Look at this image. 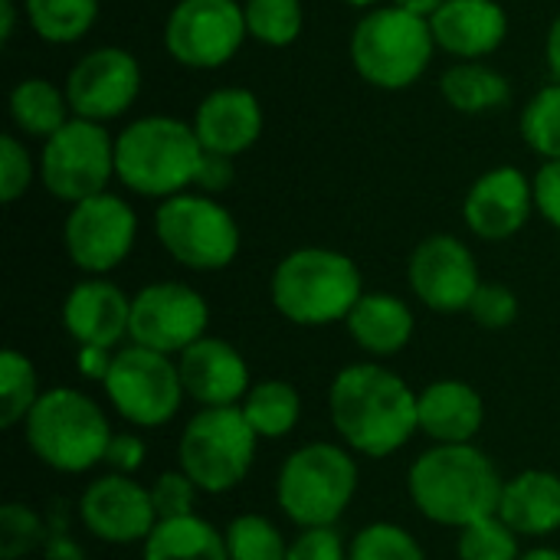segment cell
I'll return each mask as SVG.
<instances>
[{
    "label": "cell",
    "mask_w": 560,
    "mask_h": 560,
    "mask_svg": "<svg viewBox=\"0 0 560 560\" xmlns=\"http://www.w3.org/2000/svg\"><path fill=\"white\" fill-rule=\"evenodd\" d=\"M328 413L348 450L384 459L404 450L420 430V394L384 364L361 361L335 374Z\"/></svg>",
    "instance_id": "6da1fadb"
},
{
    "label": "cell",
    "mask_w": 560,
    "mask_h": 560,
    "mask_svg": "<svg viewBox=\"0 0 560 560\" xmlns=\"http://www.w3.org/2000/svg\"><path fill=\"white\" fill-rule=\"evenodd\" d=\"M502 489L505 479L495 463L472 443L433 446L407 472V492L417 512L456 532L499 515Z\"/></svg>",
    "instance_id": "7a4b0ae2"
},
{
    "label": "cell",
    "mask_w": 560,
    "mask_h": 560,
    "mask_svg": "<svg viewBox=\"0 0 560 560\" xmlns=\"http://www.w3.org/2000/svg\"><path fill=\"white\" fill-rule=\"evenodd\" d=\"M269 292L282 318L292 325L318 328L345 322L364 295V282L361 269L345 253L302 246L276 266Z\"/></svg>",
    "instance_id": "3957f363"
},
{
    "label": "cell",
    "mask_w": 560,
    "mask_h": 560,
    "mask_svg": "<svg viewBox=\"0 0 560 560\" xmlns=\"http://www.w3.org/2000/svg\"><path fill=\"white\" fill-rule=\"evenodd\" d=\"M203 144L194 125L171 115H148L131 121L115 141V174L141 197H177L197 180Z\"/></svg>",
    "instance_id": "277c9868"
},
{
    "label": "cell",
    "mask_w": 560,
    "mask_h": 560,
    "mask_svg": "<svg viewBox=\"0 0 560 560\" xmlns=\"http://www.w3.org/2000/svg\"><path fill=\"white\" fill-rule=\"evenodd\" d=\"M23 423L26 446L33 450V456L43 466L69 476L89 472L105 463L108 443L115 436L105 410L72 387H52L39 394L36 407Z\"/></svg>",
    "instance_id": "5b68a950"
},
{
    "label": "cell",
    "mask_w": 560,
    "mask_h": 560,
    "mask_svg": "<svg viewBox=\"0 0 560 560\" xmlns=\"http://www.w3.org/2000/svg\"><path fill=\"white\" fill-rule=\"evenodd\" d=\"M358 492V463L335 443L295 450L276 479V502L299 528H335Z\"/></svg>",
    "instance_id": "8992f818"
},
{
    "label": "cell",
    "mask_w": 560,
    "mask_h": 560,
    "mask_svg": "<svg viewBox=\"0 0 560 560\" xmlns=\"http://www.w3.org/2000/svg\"><path fill=\"white\" fill-rule=\"evenodd\" d=\"M433 46L430 20L400 7H377L351 33V62L377 89H407L430 66Z\"/></svg>",
    "instance_id": "52a82bcc"
},
{
    "label": "cell",
    "mask_w": 560,
    "mask_h": 560,
    "mask_svg": "<svg viewBox=\"0 0 560 560\" xmlns=\"http://www.w3.org/2000/svg\"><path fill=\"white\" fill-rule=\"evenodd\" d=\"M256 443L259 436L240 407H207L184 427L177 463L200 492L223 495L249 476Z\"/></svg>",
    "instance_id": "ba28073f"
},
{
    "label": "cell",
    "mask_w": 560,
    "mask_h": 560,
    "mask_svg": "<svg viewBox=\"0 0 560 560\" xmlns=\"http://www.w3.org/2000/svg\"><path fill=\"white\" fill-rule=\"evenodd\" d=\"M154 233L174 262L200 272L226 269L240 253L233 213L207 194L167 197L154 213Z\"/></svg>",
    "instance_id": "9c48e42d"
},
{
    "label": "cell",
    "mask_w": 560,
    "mask_h": 560,
    "mask_svg": "<svg viewBox=\"0 0 560 560\" xmlns=\"http://www.w3.org/2000/svg\"><path fill=\"white\" fill-rule=\"evenodd\" d=\"M102 387L115 413L131 427H164L177 417L184 400L177 361L141 345L115 354Z\"/></svg>",
    "instance_id": "30bf717a"
},
{
    "label": "cell",
    "mask_w": 560,
    "mask_h": 560,
    "mask_svg": "<svg viewBox=\"0 0 560 560\" xmlns=\"http://www.w3.org/2000/svg\"><path fill=\"white\" fill-rule=\"evenodd\" d=\"M112 174H115V141L98 121L69 118L43 144L39 177L56 200L82 203L95 194H105Z\"/></svg>",
    "instance_id": "8fae6325"
},
{
    "label": "cell",
    "mask_w": 560,
    "mask_h": 560,
    "mask_svg": "<svg viewBox=\"0 0 560 560\" xmlns=\"http://www.w3.org/2000/svg\"><path fill=\"white\" fill-rule=\"evenodd\" d=\"M246 33L236 0H180L167 16L164 46L190 69H217L240 52Z\"/></svg>",
    "instance_id": "7c38bea8"
},
{
    "label": "cell",
    "mask_w": 560,
    "mask_h": 560,
    "mask_svg": "<svg viewBox=\"0 0 560 560\" xmlns=\"http://www.w3.org/2000/svg\"><path fill=\"white\" fill-rule=\"evenodd\" d=\"M210 308L203 295L184 282H151L131 299V345L161 351V354H184L194 341L207 338Z\"/></svg>",
    "instance_id": "4fadbf2b"
},
{
    "label": "cell",
    "mask_w": 560,
    "mask_h": 560,
    "mask_svg": "<svg viewBox=\"0 0 560 560\" xmlns=\"http://www.w3.org/2000/svg\"><path fill=\"white\" fill-rule=\"evenodd\" d=\"M135 236H138L135 210L108 190L82 203H72L62 226V243L72 266L92 276H105L115 266H121L135 246Z\"/></svg>",
    "instance_id": "5bb4252c"
},
{
    "label": "cell",
    "mask_w": 560,
    "mask_h": 560,
    "mask_svg": "<svg viewBox=\"0 0 560 560\" xmlns=\"http://www.w3.org/2000/svg\"><path fill=\"white\" fill-rule=\"evenodd\" d=\"M407 279L413 295L433 312H469L482 285L472 249L446 233H436L413 249Z\"/></svg>",
    "instance_id": "9a60e30c"
},
{
    "label": "cell",
    "mask_w": 560,
    "mask_h": 560,
    "mask_svg": "<svg viewBox=\"0 0 560 560\" xmlns=\"http://www.w3.org/2000/svg\"><path fill=\"white\" fill-rule=\"evenodd\" d=\"M141 89V69L138 59L118 46L92 49L85 52L66 82V98L75 118L85 121H108L131 108Z\"/></svg>",
    "instance_id": "2e32d148"
},
{
    "label": "cell",
    "mask_w": 560,
    "mask_h": 560,
    "mask_svg": "<svg viewBox=\"0 0 560 560\" xmlns=\"http://www.w3.org/2000/svg\"><path fill=\"white\" fill-rule=\"evenodd\" d=\"M79 518L105 545H135L148 541L158 525L151 489L138 486L131 476H98L85 486L79 499Z\"/></svg>",
    "instance_id": "e0dca14e"
},
{
    "label": "cell",
    "mask_w": 560,
    "mask_h": 560,
    "mask_svg": "<svg viewBox=\"0 0 560 560\" xmlns=\"http://www.w3.org/2000/svg\"><path fill=\"white\" fill-rule=\"evenodd\" d=\"M535 207V187L518 167H495L482 174L463 203L466 226L482 240H509L515 236Z\"/></svg>",
    "instance_id": "ac0fdd59"
},
{
    "label": "cell",
    "mask_w": 560,
    "mask_h": 560,
    "mask_svg": "<svg viewBox=\"0 0 560 560\" xmlns=\"http://www.w3.org/2000/svg\"><path fill=\"white\" fill-rule=\"evenodd\" d=\"M184 394L207 407H236L249 394V364L223 338H200L177 354Z\"/></svg>",
    "instance_id": "d6986e66"
},
{
    "label": "cell",
    "mask_w": 560,
    "mask_h": 560,
    "mask_svg": "<svg viewBox=\"0 0 560 560\" xmlns=\"http://www.w3.org/2000/svg\"><path fill=\"white\" fill-rule=\"evenodd\" d=\"M62 325L79 348H115L121 338H128L131 299L102 276L82 279L62 302Z\"/></svg>",
    "instance_id": "ffe728a7"
},
{
    "label": "cell",
    "mask_w": 560,
    "mask_h": 560,
    "mask_svg": "<svg viewBox=\"0 0 560 560\" xmlns=\"http://www.w3.org/2000/svg\"><path fill=\"white\" fill-rule=\"evenodd\" d=\"M194 131H197L203 151L236 158L246 148H253L256 138L262 135L259 98L240 85L217 89L200 102V108L194 115Z\"/></svg>",
    "instance_id": "44dd1931"
},
{
    "label": "cell",
    "mask_w": 560,
    "mask_h": 560,
    "mask_svg": "<svg viewBox=\"0 0 560 560\" xmlns=\"http://www.w3.org/2000/svg\"><path fill=\"white\" fill-rule=\"evenodd\" d=\"M430 30L436 46L466 62L489 56L502 46L509 33V16L495 0H446L433 16Z\"/></svg>",
    "instance_id": "7402d4cb"
},
{
    "label": "cell",
    "mask_w": 560,
    "mask_h": 560,
    "mask_svg": "<svg viewBox=\"0 0 560 560\" xmlns=\"http://www.w3.org/2000/svg\"><path fill=\"white\" fill-rule=\"evenodd\" d=\"M486 423V404L466 381H433L420 394V430L436 446L472 443Z\"/></svg>",
    "instance_id": "603a6c76"
},
{
    "label": "cell",
    "mask_w": 560,
    "mask_h": 560,
    "mask_svg": "<svg viewBox=\"0 0 560 560\" xmlns=\"http://www.w3.org/2000/svg\"><path fill=\"white\" fill-rule=\"evenodd\" d=\"M499 518L522 538H545L560 528V476L525 469L505 482Z\"/></svg>",
    "instance_id": "cb8c5ba5"
},
{
    "label": "cell",
    "mask_w": 560,
    "mask_h": 560,
    "mask_svg": "<svg viewBox=\"0 0 560 560\" xmlns=\"http://www.w3.org/2000/svg\"><path fill=\"white\" fill-rule=\"evenodd\" d=\"M354 345L374 358L400 354L413 338V312L404 299L390 292H364L351 315L345 318Z\"/></svg>",
    "instance_id": "d4e9b609"
},
{
    "label": "cell",
    "mask_w": 560,
    "mask_h": 560,
    "mask_svg": "<svg viewBox=\"0 0 560 560\" xmlns=\"http://www.w3.org/2000/svg\"><path fill=\"white\" fill-rule=\"evenodd\" d=\"M144 560H230L226 538L207 518L187 515L158 522L144 541Z\"/></svg>",
    "instance_id": "484cf974"
},
{
    "label": "cell",
    "mask_w": 560,
    "mask_h": 560,
    "mask_svg": "<svg viewBox=\"0 0 560 560\" xmlns=\"http://www.w3.org/2000/svg\"><path fill=\"white\" fill-rule=\"evenodd\" d=\"M440 89L446 95V102L459 112L479 115V112H492L512 102V85L509 79L482 62H459L453 69H446V75L440 79Z\"/></svg>",
    "instance_id": "4316f807"
},
{
    "label": "cell",
    "mask_w": 560,
    "mask_h": 560,
    "mask_svg": "<svg viewBox=\"0 0 560 560\" xmlns=\"http://www.w3.org/2000/svg\"><path fill=\"white\" fill-rule=\"evenodd\" d=\"M240 410L259 440H282L295 430L302 417V397L289 381H262L249 387Z\"/></svg>",
    "instance_id": "83f0119b"
},
{
    "label": "cell",
    "mask_w": 560,
    "mask_h": 560,
    "mask_svg": "<svg viewBox=\"0 0 560 560\" xmlns=\"http://www.w3.org/2000/svg\"><path fill=\"white\" fill-rule=\"evenodd\" d=\"M69 98L46 79H23L10 92V115L20 131L33 138H52L69 118Z\"/></svg>",
    "instance_id": "f1b7e54d"
},
{
    "label": "cell",
    "mask_w": 560,
    "mask_h": 560,
    "mask_svg": "<svg viewBox=\"0 0 560 560\" xmlns=\"http://www.w3.org/2000/svg\"><path fill=\"white\" fill-rule=\"evenodd\" d=\"M98 0H26V20L46 43H75L92 30Z\"/></svg>",
    "instance_id": "f546056e"
},
{
    "label": "cell",
    "mask_w": 560,
    "mask_h": 560,
    "mask_svg": "<svg viewBox=\"0 0 560 560\" xmlns=\"http://www.w3.org/2000/svg\"><path fill=\"white\" fill-rule=\"evenodd\" d=\"M36 400H39V387H36L33 361L16 348H7L0 354V427L10 430L20 420H26Z\"/></svg>",
    "instance_id": "4dcf8cb0"
},
{
    "label": "cell",
    "mask_w": 560,
    "mask_h": 560,
    "mask_svg": "<svg viewBox=\"0 0 560 560\" xmlns=\"http://www.w3.org/2000/svg\"><path fill=\"white\" fill-rule=\"evenodd\" d=\"M230 560H289L282 532L262 515H240L223 532Z\"/></svg>",
    "instance_id": "1f68e13d"
},
{
    "label": "cell",
    "mask_w": 560,
    "mask_h": 560,
    "mask_svg": "<svg viewBox=\"0 0 560 560\" xmlns=\"http://www.w3.org/2000/svg\"><path fill=\"white\" fill-rule=\"evenodd\" d=\"M246 30L259 43L289 46L302 33V3L299 0H246Z\"/></svg>",
    "instance_id": "d6a6232c"
},
{
    "label": "cell",
    "mask_w": 560,
    "mask_h": 560,
    "mask_svg": "<svg viewBox=\"0 0 560 560\" xmlns=\"http://www.w3.org/2000/svg\"><path fill=\"white\" fill-rule=\"evenodd\" d=\"M522 138L548 161L560 158V82L541 89L522 112Z\"/></svg>",
    "instance_id": "836d02e7"
},
{
    "label": "cell",
    "mask_w": 560,
    "mask_h": 560,
    "mask_svg": "<svg viewBox=\"0 0 560 560\" xmlns=\"http://www.w3.org/2000/svg\"><path fill=\"white\" fill-rule=\"evenodd\" d=\"M348 560H427V555L407 528L374 522L354 535L348 545Z\"/></svg>",
    "instance_id": "e575fe53"
},
{
    "label": "cell",
    "mask_w": 560,
    "mask_h": 560,
    "mask_svg": "<svg viewBox=\"0 0 560 560\" xmlns=\"http://www.w3.org/2000/svg\"><path fill=\"white\" fill-rule=\"evenodd\" d=\"M456 555L459 560H518L522 548L518 535L499 515H492L459 532Z\"/></svg>",
    "instance_id": "d590c367"
},
{
    "label": "cell",
    "mask_w": 560,
    "mask_h": 560,
    "mask_svg": "<svg viewBox=\"0 0 560 560\" xmlns=\"http://www.w3.org/2000/svg\"><path fill=\"white\" fill-rule=\"evenodd\" d=\"M46 532L33 509L7 502L0 509V560H20L43 545Z\"/></svg>",
    "instance_id": "8d00e7d4"
},
{
    "label": "cell",
    "mask_w": 560,
    "mask_h": 560,
    "mask_svg": "<svg viewBox=\"0 0 560 560\" xmlns=\"http://www.w3.org/2000/svg\"><path fill=\"white\" fill-rule=\"evenodd\" d=\"M469 315L486 331H505L518 318V295L509 285L482 282L476 299H472V305H469Z\"/></svg>",
    "instance_id": "74e56055"
},
{
    "label": "cell",
    "mask_w": 560,
    "mask_h": 560,
    "mask_svg": "<svg viewBox=\"0 0 560 560\" xmlns=\"http://www.w3.org/2000/svg\"><path fill=\"white\" fill-rule=\"evenodd\" d=\"M197 486L190 482V476L184 469L177 472H161L151 486V502L158 512V522H171V518H187L194 515V502H197Z\"/></svg>",
    "instance_id": "f35d334b"
},
{
    "label": "cell",
    "mask_w": 560,
    "mask_h": 560,
    "mask_svg": "<svg viewBox=\"0 0 560 560\" xmlns=\"http://www.w3.org/2000/svg\"><path fill=\"white\" fill-rule=\"evenodd\" d=\"M33 180V161L26 154V148L13 138L3 135L0 138V197L3 203H13L26 194Z\"/></svg>",
    "instance_id": "ab89813d"
},
{
    "label": "cell",
    "mask_w": 560,
    "mask_h": 560,
    "mask_svg": "<svg viewBox=\"0 0 560 560\" xmlns=\"http://www.w3.org/2000/svg\"><path fill=\"white\" fill-rule=\"evenodd\" d=\"M289 560H348V548L335 528H302L289 545Z\"/></svg>",
    "instance_id": "60d3db41"
},
{
    "label": "cell",
    "mask_w": 560,
    "mask_h": 560,
    "mask_svg": "<svg viewBox=\"0 0 560 560\" xmlns=\"http://www.w3.org/2000/svg\"><path fill=\"white\" fill-rule=\"evenodd\" d=\"M532 187H535L538 213L560 230V158L558 161H545V167L538 171Z\"/></svg>",
    "instance_id": "b9f144b4"
},
{
    "label": "cell",
    "mask_w": 560,
    "mask_h": 560,
    "mask_svg": "<svg viewBox=\"0 0 560 560\" xmlns=\"http://www.w3.org/2000/svg\"><path fill=\"white\" fill-rule=\"evenodd\" d=\"M105 466H112V472L118 476H131L144 466V443L135 433H115L105 453Z\"/></svg>",
    "instance_id": "7bdbcfd3"
},
{
    "label": "cell",
    "mask_w": 560,
    "mask_h": 560,
    "mask_svg": "<svg viewBox=\"0 0 560 560\" xmlns=\"http://www.w3.org/2000/svg\"><path fill=\"white\" fill-rule=\"evenodd\" d=\"M230 180H233V158L203 151V161H200V171H197V180L194 184L203 194H220V190L230 187Z\"/></svg>",
    "instance_id": "ee69618b"
},
{
    "label": "cell",
    "mask_w": 560,
    "mask_h": 560,
    "mask_svg": "<svg viewBox=\"0 0 560 560\" xmlns=\"http://www.w3.org/2000/svg\"><path fill=\"white\" fill-rule=\"evenodd\" d=\"M112 348H92V345H82L79 354H75V364H79V374L89 377V381H105L108 371H112Z\"/></svg>",
    "instance_id": "f6af8a7d"
},
{
    "label": "cell",
    "mask_w": 560,
    "mask_h": 560,
    "mask_svg": "<svg viewBox=\"0 0 560 560\" xmlns=\"http://www.w3.org/2000/svg\"><path fill=\"white\" fill-rule=\"evenodd\" d=\"M443 3H446V0H394V7H400V10H407V13H417V16H423V20H430Z\"/></svg>",
    "instance_id": "bcb514c9"
},
{
    "label": "cell",
    "mask_w": 560,
    "mask_h": 560,
    "mask_svg": "<svg viewBox=\"0 0 560 560\" xmlns=\"http://www.w3.org/2000/svg\"><path fill=\"white\" fill-rule=\"evenodd\" d=\"M548 66L560 82V16L551 23V33H548Z\"/></svg>",
    "instance_id": "7dc6e473"
},
{
    "label": "cell",
    "mask_w": 560,
    "mask_h": 560,
    "mask_svg": "<svg viewBox=\"0 0 560 560\" xmlns=\"http://www.w3.org/2000/svg\"><path fill=\"white\" fill-rule=\"evenodd\" d=\"M13 26H16V10H13V0H0V39H3V43L13 36Z\"/></svg>",
    "instance_id": "c3c4849f"
},
{
    "label": "cell",
    "mask_w": 560,
    "mask_h": 560,
    "mask_svg": "<svg viewBox=\"0 0 560 560\" xmlns=\"http://www.w3.org/2000/svg\"><path fill=\"white\" fill-rule=\"evenodd\" d=\"M518 560H560V551H555V548H532Z\"/></svg>",
    "instance_id": "681fc988"
},
{
    "label": "cell",
    "mask_w": 560,
    "mask_h": 560,
    "mask_svg": "<svg viewBox=\"0 0 560 560\" xmlns=\"http://www.w3.org/2000/svg\"><path fill=\"white\" fill-rule=\"evenodd\" d=\"M348 3H351V7H374L377 0H348Z\"/></svg>",
    "instance_id": "f907efd6"
}]
</instances>
